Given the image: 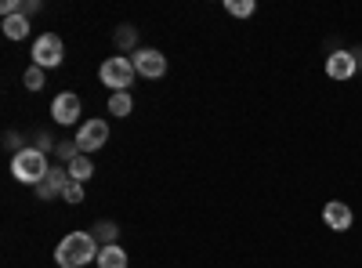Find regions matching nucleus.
I'll use <instances>...</instances> for the list:
<instances>
[{
  "label": "nucleus",
  "mask_w": 362,
  "mask_h": 268,
  "mask_svg": "<svg viewBox=\"0 0 362 268\" xmlns=\"http://www.w3.org/2000/svg\"><path fill=\"white\" fill-rule=\"evenodd\" d=\"M98 240L90 232H69L62 243L54 247V261L58 268H83L90 261H98Z\"/></svg>",
  "instance_id": "1"
},
{
  "label": "nucleus",
  "mask_w": 362,
  "mask_h": 268,
  "mask_svg": "<svg viewBox=\"0 0 362 268\" xmlns=\"http://www.w3.org/2000/svg\"><path fill=\"white\" fill-rule=\"evenodd\" d=\"M47 153H40V148H18V153L11 156V174H15V182L22 185H40L44 177H47Z\"/></svg>",
  "instance_id": "2"
},
{
  "label": "nucleus",
  "mask_w": 362,
  "mask_h": 268,
  "mask_svg": "<svg viewBox=\"0 0 362 268\" xmlns=\"http://www.w3.org/2000/svg\"><path fill=\"white\" fill-rule=\"evenodd\" d=\"M98 76H102V83L105 87H112V95H119V91H127V87L134 83V62L131 58H124V54H112V58H105L102 62V69H98Z\"/></svg>",
  "instance_id": "3"
},
{
  "label": "nucleus",
  "mask_w": 362,
  "mask_h": 268,
  "mask_svg": "<svg viewBox=\"0 0 362 268\" xmlns=\"http://www.w3.org/2000/svg\"><path fill=\"white\" fill-rule=\"evenodd\" d=\"M33 66H40V69H58L62 66V58H66V44H62V37L58 33H40L37 40H33Z\"/></svg>",
  "instance_id": "4"
},
{
  "label": "nucleus",
  "mask_w": 362,
  "mask_h": 268,
  "mask_svg": "<svg viewBox=\"0 0 362 268\" xmlns=\"http://www.w3.org/2000/svg\"><path fill=\"white\" fill-rule=\"evenodd\" d=\"M109 145V124L102 120V116H90V120H83L80 124V131H76V148L80 153H98V148H105Z\"/></svg>",
  "instance_id": "5"
},
{
  "label": "nucleus",
  "mask_w": 362,
  "mask_h": 268,
  "mask_svg": "<svg viewBox=\"0 0 362 268\" xmlns=\"http://www.w3.org/2000/svg\"><path fill=\"white\" fill-rule=\"evenodd\" d=\"M131 62H134V73L145 76V80H160L167 73V54L156 51V47H138L131 54Z\"/></svg>",
  "instance_id": "6"
},
{
  "label": "nucleus",
  "mask_w": 362,
  "mask_h": 268,
  "mask_svg": "<svg viewBox=\"0 0 362 268\" xmlns=\"http://www.w3.org/2000/svg\"><path fill=\"white\" fill-rule=\"evenodd\" d=\"M80 112H83V102L76 91H62V95H54L51 102V116H54V124H62V127H73L80 124Z\"/></svg>",
  "instance_id": "7"
},
{
  "label": "nucleus",
  "mask_w": 362,
  "mask_h": 268,
  "mask_svg": "<svg viewBox=\"0 0 362 268\" xmlns=\"http://www.w3.org/2000/svg\"><path fill=\"white\" fill-rule=\"evenodd\" d=\"M322 221H326L329 232H348L351 221H355V214H351V206H348L344 199H329V203L322 206Z\"/></svg>",
  "instance_id": "8"
},
{
  "label": "nucleus",
  "mask_w": 362,
  "mask_h": 268,
  "mask_svg": "<svg viewBox=\"0 0 362 268\" xmlns=\"http://www.w3.org/2000/svg\"><path fill=\"white\" fill-rule=\"evenodd\" d=\"M355 73H358V66H355L351 51H329L326 54V76L329 80H351Z\"/></svg>",
  "instance_id": "9"
},
{
  "label": "nucleus",
  "mask_w": 362,
  "mask_h": 268,
  "mask_svg": "<svg viewBox=\"0 0 362 268\" xmlns=\"http://www.w3.org/2000/svg\"><path fill=\"white\" fill-rule=\"evenodd\" d=\"M69 182H73V177H69V167H51L47 177L37 185V196H40V199H54V196H62V192H66Z\"/></svg>",
  "instance_id": "10"
},
{
  "label": "nucleus",
  "mask_w": 362,
  "mask_h": 268,
  "mask_svg": "<svg viewBox=\"0 0 362 268\" xmlns=\"http://www.w3.org/2000/svg\"><path fill=\"white\" fill-rule=\"evenodd\" d=\"M95 264H98V268H127V250L119 247V243H112V247H102Z\"/></svg>",
  "instance_id": "11"
},
{
  "label": "nucleus",
  "mask_w": 362,
  "mask_h": 268,
  "mask_svg": "<svg viewBox=\"0 0 362 268\" xmlns=\"http://www.w3.org/2000/svg\"><path fill=\"white\" fill-rule=\"evenodd\" d=\"M0 29H4L8 40H25L29 37V18L25 15H11V18L0 22Z\"/></svg>",
  "instance_id": "12"
},
{
  "label": "nucleus",
  "mask_w": 362,
  "mask_h": 268,
  "mask_svg": "<svg viewBox=\"0 0 362 268\" xmlns=\"http://www.w3.org/2000/svg\"><path fill=\"white\" fill-rule=\"evenodd\" d=\"M90 174H95V160H90L87 153H80V156L69 163V177H73V182H80V185H87Z\"/></svg>",
  "instance_id": "13"
},
{
  "label": "nucleus",
  "mask_w": 362,
  "mask_h": 268,
  "mask_svg": "<svg viewBox=\"0 0 362 268\" xmlns=\"http://www.w3.org/2000/svg\"><path fill=\"white\" fill-rule=\"evenodd\" d=\"M90 235L98 240V247H112L116 235H119V225H116V221H98L95 228H90Z\"/></svg>",
  "instance_id": "14"
},
{
  "label": "nucleus",
  "mask_w": 362,
  "mask_h": 268,
  "mask_svg": "<svg viewBox=\"0 0 362 268\" xmlns=\"http://www.w3.org/2000/svg\"><path fill=\"white\" fill-rule=\"evenodd\" d=\"M134 102L127 91H119V95H109V116H131Z\"/></svg>",
  "instance_id": "15"
},
{
  "label": "nucleus",
  "mask_w": 362,
  "mask_h": 268,
  "mask_svg": "<svg viewBox=\"0 0 362 268\" xmlns=\"http://www.w3.org/2000/svg\"><path fill=\"white\" fill-rule=\"evenodd\" d=\"M225 11L235 15V18H250L257 11V4H254V0H225Z\"/></svg>",
  "instance_id": "16"
},
{
  "label": "nucleus",
  "mask_w": 362,
  "mask_h": 268,
  "mask_svg": "<svg viewBox=\"0 0 362 268\" xmlns=\"http://www.w3.org/2000/svg\"><path fill=\"white\" fill-rule=\"evenodd\" d=\"M44 73H47V69H40V66H29V69L22 73L25 91H40V87H44Z\"/></svg>",
  "instance_id": "17"
},
{
  "label": "nucleus",
  "mask_w": 362,
  "mask_h": 268,
  "mask_svg": "<svg viewBox=\"0 0 362 268\" xmlns=\"http://www.w3.org/2000/svg\"><path fill=\"white\" fill-rule=\"evenodd\" d=\"M134 44H138V29H134V25H119V29H116V47L127 51V47H134Z\"/></svg>",
  "instance_id": "18"
},
{
  "label": "nucleus",
  "mask_w": 362,
  "mask_h": 268,
  "mask_svg": "<svg viewBox=\"0 0 362 268\" xmlns=\"http://www.w3.org/2000/svg\"><path fill=\"white\" fill-rule=\"evenodd\" d=\"M54 156L66 160V167H69V163L80 156V148H76V141H58V145H54Z\"/></svg>",
  "instance_id": "19"
},
{
  "label": "nucleus",
  "mask_w": 362,
  "mask_h": 268,
  "mask_svg": "<svg viewBox=\"0 0 362 268\" xmlns=\"http://www.w3.org/2000/svg\"><path fill=\"white\" fill-rule=\"evenodd\" d=\"M62 199H66V203H83V185H80V182H69L66 192H62Z\"/></svg>",
  "instance_id": "20"
},
{
  "label": "nucleus",
  "mask_w": 362,
  "mask_h": 268,
  "mask_svg": "<svg viewBox=\"0 0 362 268\" xmlns=\"http://www.w3.org/2000/svg\"><path fill=\"white\" fill-rule=\"evenodd\" d=\"M40 11V4H37V0H25V4H22V15L29 18V15H37Z\"/></svg>",
  "instance_id": "21"
},
{
  "label": "nucleus",
  "mask_w": 362,
  "mask_h": 268,
  "mask_svg": "<svg viewBox=\"0 0 362 268\" xmlns=\"http://www.w3.org/2000/svg\"><path fill=\"white\" fill-rule=\"evenodd\" d=\"M351 54H355V66H358V69H362V47H355V51H351Z\"/></svg>",
  "instance_id": "22"
}]
</instances>
